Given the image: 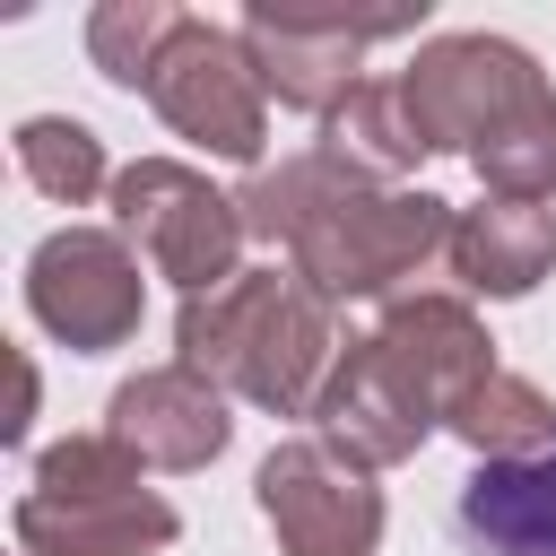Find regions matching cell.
<instances>
[{
    "mask_svg": "<svg viewBox=\"0 0 556 556\" xmlns=\"http://www.w3.org/2000/svg\"><path fill=\"white\" fill-rule=\"evenodd\" d=\"M443 426L478 452V469H513V460H547V452H556V400H547L539 382H521L513 365L478 374V382L443 408Z\"/></svg>",
    "mask_w": 556,
    "mask_h": 556,
    "instance_id": "cell-15",
    "label": "cell"
},
{
    "mask_svg": "<svg viewBox=\"0 0 556 556\" xmlns=\"http://www.w3.org/2000/svg\"><path fill=\"white\" fill-rule=\"evenodd\" d=\"M460 539L469 556H556V452L513 469H469Z\"/></svg>",
    "mask_w": 556,
    "mask_h": 556,
    "instance_id": "cell-14",
    "label": "cell"
},
{
    "mask_svg": "<svg viewBox=\"0 0 556 556\" xmlns=\"http://www.w3.org/2000/svg\"><path fill=\"white\" fill-rule=\"evenodd\" d=\"M26 313L61 348H78V356L130 348L139 339V313H148L139 252L113 226H61V235H43L35 261H26Z\"/></svg>",
    "mask_w": 556,
    "mask_h": 556,
    "instance_id": "cell-8",
    "label": "cell"
},
{
    "mask_svg": "<svg viewBox=\"0 0 556 556\" xmlns=\"http://www.w3.org/2000/svg\"><path fill=\"white\" fill-rule=\"evenodd\" d=\"M174 530H182V513L148 486V469L113 434H61L17 495L26 556H148Z\"/></svg>",
    "mask_w": 556,
    "mask_h": 556,
    "instance_id": "cell-4",
    "label": "cell"
},
{
    "mask_svg": "<svg viewBox=\"0 0 556 556\" xmlns=\"http://www.w3.org/2000/svg\"><path fill=\"white\" fill-rule=\"evenodd\" d=\"M174 348H182L174 365L208 374L226 400H252L269 417H313V400L339 365L330 304L295 269H235L208 295H182Z\"/></svg>",
    "mask_w": 556,
    "mask_h": 556,
    "instance_id": "cell-3",
    "label": "cell"
},
{
    "mask_svg": "<svg viewBox=\"0 0 556 556\" xmlns=\"http://www.w3.org/2000/svg\"><path fill=\"white\" fill-rule=\"evenodd\" d=\"M182 17H191V9H174V0H104V9L87 17V61H96L113 87L148 96V70H156V52L174 43Z\"/></svg>",
    "mask_w": 556,
    "mask_h": 556,
    "instance_id": "cell-18",
    "label": "cell"
},
{
    "mask_svg": "<svg viewBox=\"0 0 556 556\" xmlns=\"http://www.w3.org/2000/svg\"><path fill=\"white\" fill-rule=\"evenodd\" d=\"M148 104L174 139L226 156V165H261L269 148V96L252 78V52L235 26H208V17H182L174 43L156 52L148 70Z\"/></svg>",
    "mask_w": 556,
    "mask_h": 556,
    "instance_id": "cell-6",
    "label": "cell"
},
{
    "mask_svg": "<svg viewBox=\"0 0 556 556\" xmlns=\"http://www.w3.org/2000/svg\"><path fill=\"white\" fill-rule=\"evenodd\" d=\"M400 96L426 130V156H469L495 200H556V87L504 35H434Z\"/></svg>",
    "mask_w": 556,
    "mask_h": 556,
    "instance_id": "cell-2",
    "label": "cell"
},
{
    "mask_svg": "<svg viewBox=\"0 0 556 556\" xmlns=\"http://www.w3.org/2000/svg\"><path fill=\"white\" fill-rule=\"evenodd\" d=\"M243 235L287 243V269L321 295V304H356V295H400V278H417L443 243H452V200L408 191V182H365L356 165H339L330 148L278 156L261 165L243 191Z\"/></svg>",
    "mask_w": 556,
    "mask_h": 556,
    "instance_id": "cell-1",
    "label": "cell"
},
{
    "mask_svg": "<svg viewBox=\"0 0 556 556\" xmlns=\"http://www.w3.org/2000/svg\"><path fill=\"white\" fill-rule=\"evenodd\" d=\"M252 504L278 539V556H374L382 539V486L365 460H348L321 434L278 443L252 469Z\"/></svg>",
    "mask_w": 556,
    "mask_h": 556,
    "instance_id": "cell-7",
    "label": "cell"
},
{
    "mask_svg": "<svg viewBox=\"0 0 556 556\" xmlns=\"http://www.w3.org/2000/svg\"><path fill=\"white\" fill-rule=\"evenodd\" d=\"M452 278L469 295H530L547 269H556V208L547 200H478L452 217V243H443Z\"/></svg>",
    "mask_w": 556,
    "mask_h": 556,
    "instance_id": "cell-12",
    "label": "cell"
},
{
    "mask_svg": "<svg viewBox=\"0 0 556 556\" xmlns=\"http://www.w3.org/2000/svg\"><path fill=\"white\" fill-rule=\"evenodd\" d=\"M408 26H417V9H391V17H348V9H252L235 35H243V52H252L261 96H278V104L330 122V113L365 87L356 61H365L374 43H391V35H408Z\"/></svg>",
    "mask_w": 556,
    "mask_h": 556,
    "instance_id": "cell-9",
    "label": "cell"
},
{
    "mask_svg": "<svg viewBox=\"0 0 556 556\" xmlns=\"http://www.w3.org/2000/svg\"><path fill=\"white\" fill-rule=\"evenodd\" d=\"M104 434L139 460V469H208L217 452H226V434H235V417H226V391L208 382V374H191V365H148V374H130L113 400H104Z\"/></svg>",
    "mask_w": 556,
    "mask_h": 556,
    "instance_id": "cell-11",
    "label": "cell"
},
{
    "mask_svg": "<svg viewBox=\"0 0 556 556\" xmlns=\"http://www.w3.org/2000/svg\"><path fill=\"white\" fill-rule=\"evenodd\" d=\"M374 339L452 408L478 374H495V339H486V321L460 304V295H391L382 304V321H374Z\"/></svg>",
    "mask_w": 556,
    "mask_h": 556,
    "instance_id": "cell-13",
    "label": "cell"
},
{
    "mask_svg": "<svg viewBox=\"0 0 556 556\" xmlns=\"http://www.w3.org/2000/svg\"><path fill=\"white\" fill-rule=\"evenodd\" d=\"M313 417H321V443H339V452L365 460V469H391V460H408V452L443 426V400L365 330V339L339 348V365H330Z\"/></svg>",
    "mask_w": 556,
    "mask_h": 556,
    "instance_id": "cell-10",
    "label": "cell"
},
{
    "mask_svg": "<svg viewBox=\"0 0 556 556\" xmlns=\"http://www.w3.org/2000/svg\"><path fill=\"white\" fill-rule=\"evenodd\" d=\"M26 417H35V365L17 356V417H9L0 434H9V443H26Z\"/></svg>",
    "mask_w": 556,
    "mask_h": 556,
    "instance_id": "cell-19",
    "label": "cell"
},
{
    "mask_svg": "<svg viewBox=\"0 0 556 556\" xmlns=\"http://www.w3.org/2000/svg\"><path fill=\"white\" fill-rule=\"evenodd\" d=\"M313 148H330L339 165H356L365 182H408L417 174V156H426V130H417V113H408V96H400V78H365L330 122H321V139Z\"/></svg>",
    "mask_w": 556,
    "mask_h": 556,
    "instance_id": "cell-16",
    "label": "cell"
},
{
    "mask_svg": "<svg viewBox=\"0 0 556 556\" xmlns=\"http://www.w3.org/2000/svg\"><path fill=\"white\" fill-rule=\"evenodd\" d=\"M9 148H17V174H26L43 200H61V208H87L96 191H113L104 139H96L87 122H70V113H26Z\"/></svg>",
    "mask_w": 556,
    "mask_h": 556,
    "instance_id": "cell-17",
    "label": "cell"
},
{
    "mask_svg": "<svg viewBox=\"0 0 556 556\" xmlns=\"http://www.w3.org/2000/svg\"><path fill=\"white\" fill-rule=\"evenodd\" d=\"M113 235L156 269L174 278L182 295H208L235 278V252H243V208L235 191H217L208 174L174 165V156H139L113 174Z\"/></svg>",
    "mask_w": 556,
    "mask_h": 556,
    "instance_id": "cell-5",
    "label": "cell"
}]
</instances>
